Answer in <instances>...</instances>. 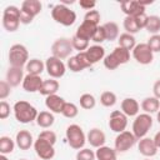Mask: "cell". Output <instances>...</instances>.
Returning a JSON list of instances; mask_svg holds the SVG:
<instances>
[{"label": "cell", "mask_w": 160, "mask_h": 160, "mask_svg": "<svg viewBox=\"0 0 160 160\" xmlns=\"http://www.w3.org/2000/svg\"><path fill=\"white\" fill-rule=\"evenodd\" d=\"M135 19H136V22H138L140 30H141V29H145L146 22H148V15L144 12V14H141V15H139V16H135Z\"/></svg>", "instance_id": "cell-50"}, {"label": "cell", "mask_w": 160, "mask_h": 160, "mask_svg": "<svg viewBox=\"0 0 160 160\" xmlns=\"http://www.w3.org/2000/svg\"><path fill=\"white\" fill-rule=\"evenodd\" d=\"M86 141L92 146V148H100L105 145L106 141V135L102 130L98 129V128H92L89 130L88 135H86Z\"/></svg>", "instance_id": "cell-15"}, {"label": "cell", "mask_w": 160, "mask_h": 160, "mask_svg": "<svg viewBox=\"0 0 160 160\" xmlns=\"http://www.w3.org/2000/svg\"><path fill=\"white\" fill-rule=\"evenodd\" d=\"M85 52H86V56H88L89 61L91 62V65L99 62L100 60H104V58L106 56L105 55V49L101 45H98V44L89 46V49Z\"/></svg>", "instance_id": "cell-22"}, {"label": "cell", "mask_w": 160, "mask_h": 160, "mask_svg": "<svg viewBox=\"0 0 160 160\" xmlns=\"http://www.w3.org/2000/svg\"><path fill=\"white\" fill-rule=\"evenodd\" d=\"M152 139H154V142H155V145L158 146V149H160V131H158Z\"/></svg>", "instance_id": "cell-53"}, {"label": "cell", "mask_w": 160, "mask_h": 160, "mask_svg": "<svg viewBox=\"0 0 160 160\" xmlns=\"http://www.w3.org/2000/svg\"><path fill=\"white\" fill-rule=\"evenodd\" d=\"M138 149H139V152L145 156V158H152L158 154L159 149L158 146L155 145L154 142V139L151 138H142L139 140V144H138Z\"/></svg>", "instance_id": "cell-14"}, {"label": "cell", "mask_w": 160, "mask_h": 160, "mask_svg": "<svg viewBox=\"0 0 160 160\" xmlns=\"http://www.w3.org/2000/svg\"><path fill=\"white\" fill-rule=\"evenodd\" d=\"M156 120H158V122L160 124V110L156 112Z\"/></svg>", "instance_id": "cell-55"}, {"label": "cell", "mask_w": 160, "mask_h": 160, "mask_svg": "<svg viewBox=\"0 0 160 160\" xmlns=\"http://www.w3.org/2000/svg\"><path fill=\"white\" fill-rule=\"evenodd\" d=\"M132 58L141 65H149L154 60V52L150 50L146 42H140L132 49Z\"/></svg>", "instance_id": "cell-10"}, {"label": "cell", "mask_w": 160, "mask_h": 160, "mask_svg": "<svg viewBox=\"0 0 160 160\" xmlns=\"http://www.w3.org/2000/svg\"><path fill=\"white\" fill-rule=\"evenodd\" d=\"M72 51H74V48L71 44V39H68V38H59L51 45L52 56H55L60 60L69 59L71 56Z\"/></svg>", "instance_id": "cell-7"}, {"label": "cell", "mask_w": 160, "mask_h": 160, "mask_svg": "<svg viewBox=\"0 0 160 160\" xmlns=\"http://www.w3.org/2000/svg\"><path fill=\"white\" fill-rule=\"evenodd\" d=\"M65 102L66 101L64 100V98L59 96L58 94H54V95H50V96L45 98V106L52 114H61Z\"/></svg>", "instance_id": "cell-17"}, {"label": "cell", "mask_w": 160, "mask_h": 160, "mask_svg": "<svg viewBox=\"0 0 160 160\" xmlns=\"http://www.w3.org/2000/svg\"><path fill=\"white\" fill-rule=\"evenodd\" d=\"M59 88H60L59 81L56 79L50 78V79H46V80L42 81V85H41L40 90H39V92L46 98V96H50V95L56 94L58 90H59Z\"/></svg>", "instance_id": "cell-24"}, {"label": "cell", "mask_w": 160, "mask_h": 160, "mask_svg": "<svg viewBox=\"0 0 160 160\" xmlns=\"http://www.w3.org/2000/svg\"><path fill=\"white\" fill-rule=\"evenodd\" d=\"M15 142H16V146L20 150H29L31 146H34L35 140L32 139V135H31L30 131H28V130H20V131L16 132Z\"/></svg>", "instance_id": "cell-19"}, {"label": "cell", "mask_w": 160, "mask_h": 160, "mask_svg": "<svg viewBox=\"0 0 160 160\" xmlns=\"http://www.w3.org/2000/svg\"><path fill=\"white\" fill-rule=\"evenodd\" d=\"M78 114H79V109L74 102H65L62 112H61L62 116L68 119H74L75 116H78Z\"/></svg>", "instance_id": "cell-37"}, {"label": "cell", "mask_w": 160, "mask_h": 160, "mask_svg": "<svg viewBox=\"0 0 160 160\" xmlns=\"http://www.w3.org/2000/svg\"><path fill=\"white\" fill-rule=\"evenodd\" d=\"M140 106L144 110V112L151 115V114L159 111V109H160V100L158 98H155V96H148V98H145L141 101Z\"/></svg>", "instance_id": "cell-25"}, {"label": "cell", "mask_w": 160, "mask_h": 160, "mask_svg": "<svg viewBox=\"0 0 160 160\" xmlns=\"http://www.w3.org/2000/svg\"><path fill=\"white\" fill-rule=\"evenodd\" d=\"M15 140H12L10 136H0V154H4V155H8V154H11L15 149Z\"/></svg>", "instance_id": "cell-31"}, {"label": "cell", "mask_w": 160, "mask_h": 160, "mask_svg": "<svg viewBox=\"0 0 160 160\" xmlns=\"http://www.w3.org/2000/svg\"><path fill=\"white\" fill-rule=\"evenodd\" d=\"M20 10H21V9H20ZM32 20H34L32 16H30L29 14H26V12H24V11H20V22H21V24L28 25V24H31Z\"/></svg>", "instance_id": "cell-51"}, {"label": "cell", "mask_w": 160, "mask_h": 160, "mask_svg": "<svg viewBox=\"0 0 160 160\" xmlns=\"http://www.w3.org/2000/svg\"><path fill=\"white\" fill-rule=\"evenodd\" d=\"M151 126H152V118H151V115L146 114V112H142V114H138L135 116L131 131L135 135V138L138 140H140V139L146 136V134L149 132Z\"/></svg>", "instance_id": "cell-6"}, {"label": "cell", "mask_w": 160, "mask_h": 160, "mask_svg": "<svg viewBox=\"0 0 160 160\" xmlns=\"http://www.w3.org/2000/svg\"><path fill=\"white\" fill-rule=\"evenodd\" d=\"M11 94V86L6 80H1L0 81V99L5 100L9 95Z\"/></svg>", "instance_id": "cell-45"}, {"label": "cell", "mask_w": 160, "mask_h": 160, "mask_svg": "<svg viewBox=\"0 0 160 160\" xmlns=\"http://www.w3.org/2000/svg\"><path fill=\"white\" fill-rule=\"evenodd\" d=\"M42 79L39 76V75H30V74H26L25 78H24V81L21 84L22 89L26 91V92H36L40 90L41 85H42Z\"/></svg>", "instance_id": "cell-18"}, {"label": "cell", "mask_w": 160, "mask_h": 160, "mask_svg": "<svg viewBox=\"0 0 160 160\" xmlns=\"http://www.w3.org/2000/svg\"><path fill=\"white\" fill-rule=\"evenodd\" d=\"M136 141H138V139L135 138L132 131L125 130L116 135L115 141H114V149L118 152H126L136 144Z\"/></svg>", "instance_id": "cell-8"}, {"label": "cell", "mask_w": 160, "mask_h": 160, "mask_svg": "<svg viewBox=\"0 0 160 160\" xmlns=\"http://www.w3.org/2000/svg\"><path fill=\"white\" fill-rule=\"evenodd\" d=\"M24 70L22 68H16V66H10L6 71V81L10 84L11 88L19 86L24 81Z\"/></svg>", "instance_id": "cell-20"}, {"label": "cell", "mask_w": 160, "mask_h": 160, "mask_svg": "<svg viewBox=\"0 0 160 160\" xmlns=\"http://www.w3.org/2000/svg\"><path fill=\"white\" fill-rule=\"evenodd\" d=\"M51 18L62 26H71L76 21V12L64 4H56L51 10Z\"/></svg>", "instance_id": "cell-2"}, {"label": "cell", "mask_w": 160, "mask_h": 160, "mask_svg": "<svg viewBox=\"0 0 160 160\" xmlns=\"http://www.w3.org/2000/svg\"><path fill=\"white\" fill-rule=\"evenodd\" d=\"M122 26L125 29V32L131 34V35H134L138 31H140V28H139V25L136 22V19L132 18V16H125V19L122 21Z\"/></svg>", "instance_id": "cell-34"}, {"label": "cell", "mask_w": 160, "mask_h": 160, "mask_svg": "<svg viewBox=\"0 0 160 160\" xmlns=\"http://www.w3.org/2000/svg\"><path fill=\"white\" fill-rule=\"evenodd\" d=\"M96 160H116L118 159V151L110 146H100L95 151Z\"/></svg>", "instance_id": "cell-26"}, {"label": "cell", "mask_w": 160, "mask_h": 160, "mask_svg": "<svg viewBox=\"0 0 160 160\" xmlns=\"http://www.w3.org/2000/svg\"><path fill=\"white\" fill-rule=\"evenodd\" d=\"M25 70L28 71V74L30 75H41V72L45 70V62H42L41 60L34 58L30 59L28 61V64L25 65Z\"/></svg>", "instance_id": "cell-27"}, {"label": "cell", "mask_w": 160, "mask_h": 160, "mask_svg": "<svg viewBox=\"0 0 160 160\" xmlns=\"http://www.w3.org/2000/svg\"><path fill=\"white\" fill-rule=\"evenodd\" d=\"M79 102H80V106L85 110H91L95 108L96 105V99L92 94H89V92H85L80 96L79 99Z\"/></svg>", "instance_id": "cell-35"}, {"label": "cell", "mask_w": 160, "mask_h": 160, "mask_svg": "<svg viewBox=\"0 0 160 160\" xmlns=\"http://www.w3.org/2000/svg\"><path fill=\"white\" fill-rule=\"evenodd\" d=\"M118 44H119V46H121V48H124V49H126L129 51L130 50L132 51V49L136 46V39H135L134 35L128 34V32H124V34H120L119 35Z\"/></svg>", "instance_id": "cell-29"}, {"label": "cell", "mask_w": 160, "mask_h": 160, "mask_svg": "<svg viewBox=\"0 0 160 160\" xmlns=\"http://www.w3.org/2000/svg\"><path fill=\"white\" fill-rule=\"evenodd\" d=\"M121 111L129 118V116H136L140 111V104L134 98H125L121 101Z\"/></svg>", "instance_id": "cell-21"}, {"label": "cell", "mask_w": 160, "mask_h": 160, "mask_svg": "<svg viewBox=\"0 0 160 160\" xmlns=\"http://www.w3.org/2000/svg\"><path fill=\"white\" fill-rule=\"evenodd\" d=\"M76 160H96L95 158V152L90 149L82 148L80 150H78L76 152Z\"/></svg>", "instance_id": "cell-40"}, {"label": "cell", "mask_w": 160, "mask_h": 160, "mask_svg": "<svg viewBox=\"0 0 160 160\" xmlns=\"http://www.w3.org/2000/svg\"><path fill=\"white\" fill-rule=\"evenodd\" d=\"M9 115H10V105L5 100H1V102H0V119L5 120Z\"/></svg>", "instance_id": "cell-47"}, {"label": "cell", "mask_w": 160, "mask_h": 160, "mask_svg": "<svg viewBox=\"0 0 160 160\" xmlns=\"http://www.w3.org/2000/svg\"><path fill=\"white\" fill-rule=\"evenodd\" d=\"M116 94L112 92V91H104L101 95H100V104L105 108H111L116 104Z\"/></svg>", "instance_id": "cell-36"}, {"label": "cell", "mask_w": 160, "mask_h": 160, "mask_svg": "<svg viewBox=\"0 0 160 160\" xmlns=\"http://www.w3.org/2000/svg\"><path fill=\"white\" fill-rule=\"evenodd\" d=\"M0 160H9V159H8V156H6V155L0 154Z\"/></svg>", "instance_id": "cell-54"}, {"label": "cell", "mask_w": 160, "mask_h": 160, "mask_svg": "<svg viewBox=\"0 0 160 160\" xmlns=\"http://www.w3.org/2000/svg\"><path fill=\"white\" fill-rule=\"evenodd\" d=\"M66 68H68L70 71H72V72H80V71L85 70L84 66L81 65V62L79 61V59L76 58V55L70 56V58L68 59V61H66Z\"/></svg>", "instance_id": "cell-39"}, {"label": "cell", "mask_w": 160, "mask_h": 160, "mask_svg": "<svg viewBox=\"0 0 160 160\" xmlns=\"http://www.w3.org/2000/svg\"><path fill=\"white\" fill-rule=\"evenodd\" d=\"M121 11L126 16H139L145 12V6L141 4L140 0H129V1H122L120 4Z\"/></svg>", "instance_id": "cell-13"}, {"label": "cell", "mask_w": 160, "mask_h": 160, "mask_svg": "<svg viewBox=\"0 0 160 160\" xmlns=\"http://www.w3.org/2000/svg\"><path fill=\"white\" fill-rule=\"evenodd\" d=\"M76 58L79 59V61L81 62V65L84 66V69H88V68H91V66H92L91 62L89 61V59H88L85 51H82V52H78V54H76Z\"/></svg>", "instance_id": "cell-48"}, {"label": "cell", "mask_w": 160, "mask_h": 160, "mask_svg": "<svg viewBox=\"0 0 160 160\" xmlns=\"http://www.w3.org/2000/svg\"><path fill=\"white\" fill-rule=\"evenodd\" d=\"M152 52H160V34L151 35L146 42Z\"/></svg>", "instance_id": "cell-42"}, {"label": "cell", "mask_w": 160, "mask_h": 160, "mask_svg": "<svg viewBox=\"0 0 160 160\" xmlns=\"http://www.w3.org/2000/svg\"><path fill=\"white\" fill-rule=\"evenodd\" d=\"M65 136H66V140H68V144L70 145V148H72L75 150L82 149L86 142V135H85L84 130L81 129V126L78 124L69 125L66 128Z\"/></svg>", "instance_id": "cell-4"}, {"label": "cell", "mask_w": 160, "mask_h": 160, "mask_svg": "<svg viewBox=\"0 0 160 160\" xmlns=\"http://www.w3.org/2000/svg\"><path fill=\"white\" fill-rule=\"evenodd\" d=\"M145 30L148 32H150L151 35L159 34V31H160V16H158V15L148 16V22H146Z\"/></svg>", "instance_id": "cell-32"}, {"label": "cell", "mask_w": 160, "mask_h": 160, "mask_svg": "<svg viewBox=\"0 0 160 160\" xmlns=\"http://www.w3.org/2000/svg\"><path fill=\"white\" fill-rule=\"evenodd\" d=\"M38 138H41V139L49 141V142L52 144V145H55V142H56V140H58L56 134H55L54 131H51V130H44V131H41Z\"/></svg>", "instance_id": "cell-46"}, {"label": "cell", "mask_w": 160, "mask_h": 160, "mask_svg": "<svg viewBox=\"0 0 160 160\" xmlns=\"http://www.w3.org/2000/svg\"><path fill=\"white\" fill-rule=\"evenodd\" d=\"M21 11L29 14L30 16L35 18L36 15H39L42 10V4L39 0H24L21 2Z\"/></svg>", "instance_id": "cell-23"}, {"label": "cell", "mask_w": 160, "mask_h": 160, "mask_svg": "<svg viewBox=\"0 0 160 160\" xmlns=\"http://www.w3.org/2000/svg\"><path fill=\"white\" fill-rule=\"evenodd\" d=\"M106 40V34H105V30H104V28H102V25L100 26H98V29H96V31H95V34H94V36H92V39H91V41H94L95 44H98V45H100L101 42H104Z\"/></svg>", "instance_id": "cell-44"}, {"label": "cell", "mask_w": 160, "mask_h": 160, "mask_svg": "<svg viewBox=\"0 0 160 160\" xmlns=\"http://www.w3.org/2000/svg\"><path fill=\"white\" fill-rule=\"evenodd\" d=\"M71 44H72L74 50H78V52H82V51H86L89 49V41L84 40L81 38H78L75 35L71 38Z\"/></svg>", "instance_id": "cell-38"}, {"label": "cell", "mask_w": 160, "mask_h": 160, "mask_svg": "<svg viewBox=\"0 0 160 160\" xmlns=\"http://www.w3.org/2000/svg\"><path fill=\"white\" fill-rule=\"evenodd\" d=\"M98 26H99V25H95V24H92V22H89V21H86V20H82V22H81V24L79 25V28L76 29L75 36L90 41V40L92 39V36H94V34H95Z\"/></svg>", "instance_id": "cell-16"}, {"label": "cell", "mask_w": 160, "mask_h": 160, "mask_svg": "<svg viewBox=\"0 0 160 160\" xmlns=\"http://www.w3.org/2000/svg\"><path fill=\"white\" fill-rule=\"evenodd\" d=\"M105 34H106V40L114 41L119 38V25L115 21H108L102 25Z\"/></svg>", "instance_id": "cell-30"}, {"label": "cell", "mask_w": 160, "mask_h": 160, "mask_svg": "<svg viewBox=\"0 0 160 160\" xmlns=\"http://www.w3.org/2000/svg\"><path fill=\"white\" fill-rule=\"evenodd\" d=\"M79 5H80V8H82V9L88 10V11H90V10H94V9H95L96 2H95V1H90V0H80V1H79Z\"/></svg>", "instance_id": "cell-49"}, {"label": "cell", "mask_w": 160, "mask_h": 160, "mask_svg": "<svg viewBox=\"0 0 160 160\" xmlns=\"http://www.w3.org/2000/svg\"><path fill=\"white\" fill-rule=\"evenodd\" d=\"M102 62H104V66H105L108 70H115V69H118V68L120 66V64L118 62V60L114 58V55H112L111 52L104 58Z\"/></svg>", "instance_id": "cell-41"}, {"label": "cell", "mask_w": 160, "mask_h": 160, "mask_svg": "<svg viewBox=\"0 0 160 160\" xmlns=\"http://www.w3.org/2000/svg\"><path fill=\"white\" fill-rule=\"evenodd\" d=\"M152 92H154V96L160 100V79H158L154 82V85H152Z\"/></svg>", "instance_id": "cell-52"}, {"label": "cell", "mask_w": 160, "mask_h": 160, "mask_svg": "<svg viewBox=\"0 0 160 160\" xmlns=\"http://www.w3.org/2000/svg\"><path fill=\"white\" fill-rule=\"evenodd\" d=\"M45 70L48 75L52 79H60L65 75L66 72V65L64 64L62 60L55 58V56H49L45 61Z\"/></svg>", "instance_id": "cell-9"}, {"label": "cell", "mask_w": 160, "mask_h": 160, "mask_svg": "<svg viewBox=\"0 0 160 160\" xmlns=\"http://www.w3.org/2000/svg\"><path fill=\"white\" fill-rule=\"evenodd\" d=\"M100 19H101V15L98 10H90V11H86V14L84 15V20L89 21V22H92L95 25H99L100 22Z\"/></svg>", "instance_id": "cell-43"}, {"label": "cell", "mask_w": 160, "mask_h": 160, "mask_svg": "<svg viewBox=\"0 0 160 160\" xmlns=\"http://www.w3.org/2000/svg\"><path fill=\"white\" fill-rule=\"evenodd\" d=\"M111 54L114 55V58L118 60V62H119L120 65L126 64V62L130 60V51L126 50V49H124V48H121V46H119V45L112 50Z\"/></svg>", "instance_id": "cell-33"}, {"label": "cell", "mask_w": 160, "mask_h": 160, "mask_svg": "<svg viewBox=\"0 0 160 160\" xmlns=\"http://www.w3.org/2000/svg\"><path fill=\"white\" fill-rule=\"evenodd\" d=\"M14 116L20 124H29L36 120L39 111L38 109L25 100H19L14 104Z\"/></svg>", "instance_id": "cell-1"}, {"label": "cell", "mask_w": 160, "mask_h": 160, "mask_svg": "<svg viewBox=\"0 0 160 160\" xmlns=\"http://www.w3.org/2000/svg\"><path fill=\"white\" fill-rule=\"evenodd\" d=\"M128 126V116L121 110H112L109 116V128L114 132H122Z\"/></svg>", "instance_id": "cell-11"}, {"label": "cell", "mask_w": 160, "mask_h": 160, "mask_svg": "<svg viewBox=\"0 0 160 160\" xmlns=\"http://www.w3.org/2000/svg\"><path fill=\"white\" fill-rule=\"evenodd\" d=\"M20 9L15 5H9L2 11V26L6 31L14 32L19 29L20 22Z\"/></svg>", "instance_id": "cell-3"}, {"label": "cell", "mask_w": 160, "mask_h": 160, "mask_svg": "<svg viewBox=\"0 0 160 160\" xmlns=\"http://www.w3.org/2000/svg\"><path fill=\"white\" fill-rule=\"evenodd\" d=\"M19 160H26V159H19Z\"/></svg>", "instance_id": "cell-57"}, {"label": "cell", "mask_w": 160, "mask_h": 160, "mask_svg": "<svg viewBox=\"0 0 160 160\" xmlns=\"http://www.w3.org/2000/svg\"><path fill=\"white\" fill-rule=\"evenodd\" d=\"M35 121H36L38 126H40L42 129H49L50 126L54 125L55 118H54V114L51 111H40Z\"/></svg>", "instance_id": "cell-28"}, {"label": "cell", "mask_w": 160, "mask_h": 160, "mask_svg": "<svg viewBox=\"0 0 160 160\" xmlns=\"http://www.w3.org/2000/svg\"><path fill=\"white\" fill-rule=\"evenodd\" d=\"M144 160H150V159H149V158H146V159H144Z\"/></svg>", "instance_id": "cell-56"}, {"label": "cell", "mask_w": 160, "mask_h": 160, "mask_svg": "<svg viewBox=\"0 0 160 160\" xmlns=\"http://www.w3.org/2000/svg\"><path fill=\"white\" fill-rule=\"evenodd\" d=\"M9 64L10 66L16 68H24L29 61V51L25 45L22 44H14L10 46L9 54H8Z\"/></svg>", "instance_id": "cell-5"}, {"label": "cell", "mask_w": 160, "mask_h": 160, "mask_svg": "<svg viewBox=\"0 0 160 160\" xmlns=\"http://www.w3.org/2000/svg\"><path fill=\"white\" fill-rule=\"evenodd\" d=\"M34 150H35V154L42 159V160H51L54 156H55V148L52 144H50L49 141L41 139V138H38L34 142Z\"/></svg>", "instance_id": "cell-12"}]
</instances>
